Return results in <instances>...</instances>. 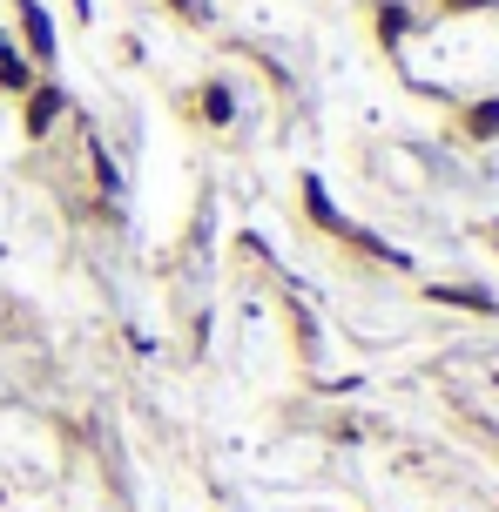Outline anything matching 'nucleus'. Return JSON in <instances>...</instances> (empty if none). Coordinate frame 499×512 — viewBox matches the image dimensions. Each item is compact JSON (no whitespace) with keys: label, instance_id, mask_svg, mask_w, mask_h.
<instances>
[{"label":"nucleus","instance_id":"1","mask_svg":"<svg viewBox=\"0 0 499 512\" xmlns=\"http://www.w3.org/2000/svg\"><path fill=\"white\" fill-rule=\"evenodd\" d=\"M21 27H27V54L48 61V54H54V27H48V14H41L34 0H21Z\"/></svg>","mask_w":499,"mask_h":512},{"label":"nucleus","instance_id":"2","mask_svg":"<svg viewBox=\"0 0 499 512\" xmlns=\"http://www.w3.org/2000/svg\"><path fill=\"white\" fill-rule=\"evenodd\" d=\"M54 115H61V88H34V108H27V135H48Z\"/></svg>","mask_w":499,"mask_h":512},{"label":"nucleus","instance_id":"3","mask_svg":"<svg viewBox=\"0 0 499 512\" xmlns=\"http://www.w3.org/2000/svg\"><path fill=\"white\" fill-rule=\"evenodd\" d=\"M0 88H27V61L14 54V41L0 34Z\"/></svg>","mask_w":499,"mask_h":512},{"label":"nucleus","instance_id":"4","mask_svg":"<svg viewBox=\"0 0 499 512\" xmlns=\"http://www.w3.org/2000/svg\"><path fill=\"white\" fill-rule=\"evenodd\" d=\"M473 128H479V135H499V102H486V108H473Z\"/></svg>","mask_w":499,"mask_h":512}]
</instances>
